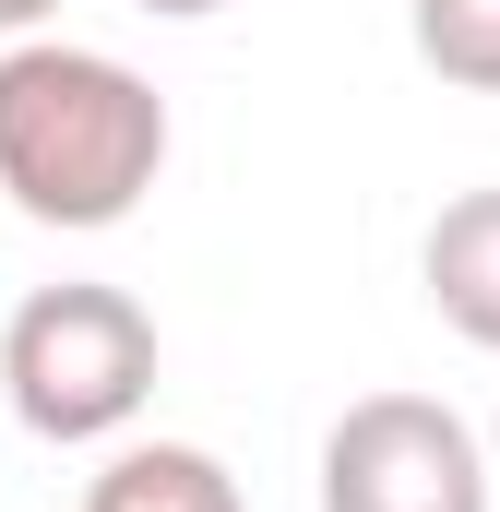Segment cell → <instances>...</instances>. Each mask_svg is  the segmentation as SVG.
Segmentation results:
<instances>
[{
    "mask_svg": "<svg viewBox=\"0 0 500 512\" xmlns=\"http://www.w3.org/2000/svg\"><path fill=\"white\" fill-rule=\"evenodd\" d=\"M84 512H239V477L203 441H131V453H108V477L84 489Z\"/></svg>",
    "mask_w": 500,
    "mask_h": 512,
    "instance_id": "5b68a950",
    "label": "cell"
},
{
    "mask_svg": "<svg viewBox=\"0 0 500 512\" xmlns=\"http://www.w3.org/2000/svg\"><path fill=\"white\" fill-rule=\"evenodd\" d=\"M0 393L36 441H120L155 405V322L120 286H36L0 334Z\"/></svg>",
    "mask_w": 500,
    "mask_h": 512,
    "instance_id": "7a4b0ae2",
    "label": "cell"
},
{
    "mask_svg": "<svg viewBox=\"0 0 500 512\" xmlns=\"http://www.w3.org/2000/svg\"><path fill=\"white\" fill-rule=\"evenodd\" d=\"M489 477H500V429H489Z\"/></svg>",
    "mask_w": 500,
    "mask_h": 512,
    "instance_id": "9c48e42d",
    "label": "cell"
},
{
    "mask_svg": "<svg viewBox=\"0 0 500 512\" xmlns=\"http://www.w3.org/2000/svg\"><path fill=\"white\" fill-rule=\"evenodd\" d=\"M48 12H60V0H0V36H36Z\"/></svg>",
    "mask_w": 500,
    "mask_h": 512,
    "instance_id": "52a82bcc",
    "label": "cell"
},
{
    "mask_svg": "<svg viewBox=\"0 0 500 512\" xmlns=\"http://www.w3.org/2000/svg\"><path fill=\"white\" fill-rule=\"evenodd\" d=\"M405 36L441 84L465 96H500V0H405Z\"/></svg>",
    "mask_w": 500,
    "mask_h": 512,
    "instance_id": "8992f818",
    "label": "cell"
},
{
    "mask_svg": "<svg viewBox=\"0 0 500 512\" xmlns=\"http://www.w3.org/2000/svg\"><path fill=\"white\" fill-rule=\"evenodd\" d=\"M167 167V96L108 60V48H60L24 36L0 48V191L36 227H120Z\"/></svg>",
    "mask_w": 500,
    "mask_h": 512,
    "instance_id": "6da1fadb",
    "label": "cell"
},
{
    "mask_svg": "<svg viewBox=\"0 0 500 512\" xmlns=\"http://www.w3.org/2000/svg\"><path fill=\"white\" fill-rule=\"evenodd\" d=\"M417 274H429V310H441L465 346H489V358H500V191L441 203V215H429Z\"/></svg>",
    "mask_w": 500,
    "mask_h": 512,
    "instance_id": "277c9868",
    "label": "cell"
},
{
    "mask_svg": "<svg viewBox=\"0 0 500 512\" xmlns=\"http://www.w3.org/2000/svg\"><path fill=\"white\" fill-rule=\"evenodd\" d=\"M131 12H167V24H203V12H227V0H131Z\"/></svg>",
    "mask_w": 500,
    "mask_h": 512,
    "instance_id": "ba28073f",
    "label": "cell"
},
{
    "mask_svg": "<svg viewBox=\"0 0 500 512\" xmlns=\"http://www.w3.org/2000/svg\"><path fill=\"white\" fill-rule=\"evenodd\" d=\"M489 441L441 393H358L322 429V512H489Z\"/></svg>",
    "mask_w": 500,
    "mask_h": 512,
    "instance_id": "3957f363",
    "label": "cell"
}]
</instances>
